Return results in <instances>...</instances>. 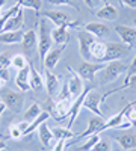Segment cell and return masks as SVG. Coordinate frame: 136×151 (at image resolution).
<instances>
[{
    "instance_id": "obj_1",
    "label": "cell",
    "mask_w": 136,
    "mask_h": 151,
    "mask_svg": "<svg viewBox=\"0 0 136 151\" xmlns=\"http://www.w3.org/2000/svg\"><path fill=\"white\" fill-rule=\"evenodd\" d=\"M52 32L48 29L45 20H40V29H38V53H40V59L41 62H44L45 55L50 52L52 48Z\"/></svg>"
},
{
    "instance_id": "obj_2",
    "label": "cell",
    "mask_w": 136,
    "mask_h": 151,
    "mask_svg": "<svg viewBox=\"0 0 136 151\" xmlns=\"http://www.w3.org/2000/svg\"><path fill=\"white\" fill-rule=\"evenodd\" d=\"M129 70V65H126L124 62L121 60H112L104 67V70H101V80L100 85H106L117 80L122 73H126Z\"/></svg>"
},
{
    "instance_id": "obj_3",
    "label": "cell",
    "mask_w": 136,
    "mask_h": 151,
    "mask_svg": "<svg viewBox=\"0 0 136 151\" xmlns=\"http://www.w3.org/2000/svg\"><path fill=\"white\" fill-rule=\"evenodd\" d=\"M44 18H48L53 24H56L58 27L60 26H67V27H77L80 21L74 20L71 15L65 14L62 11H44Z\"/></svg>"
},
{
    "instance_id": "obj_4",
    "label": "cell",
    "mask_w": 136,
    "mask_h": 151,
    "mask_svg": "<svg viewBox=\"0 0 136 151\" xmlns=\"http://www.w3.org/2000/svg\"><path fill=\"white\" fill-rule=\"evenodd\" d=\"M77 40H79V52H80V56L85 59V60H88L92 59L91 56V48L92 45L97 42V38L89 33V32H86V30H80L77 33Z\"/></svg>"
},
{
    "instance_id": "obj_5",
    "label": "cell",
    "mask_w": 136,
    "mask_h": 151,
    "mask_svg": "<svg viewBox=\"0 0 136 151\" xmlns=\"http://www.w3.org/2000/svg\"><path fill=\"white\" fill-rule=\"evenodd\" d=\"M130 47L121 42H107L106 44V56L104 62H112V60H119L121 58H124Z\"/></svg>"
},
{
    "instance_id": "obj_6",
    "label": "cell",
    "mask_w": 136,
    "mask_h": 151,
    "mask_svg": "<svg viewBox=\"0 0 136 151\" xmlns=\"http://www.w3.org/2000/svg\"><path fill=\"white\" fill-rule=\"evenodd\" d=\"M71 100H59L58 103L50 104V110L48 113L56 119V121H62L64 118L70 116V110H71Z\"/></svg>"
},
{
    "instance_id": "obj_7",
    "label": "cell",
    "mask_w": 136,
    "mask_h": 151,
    "mask_svg": "<svg viewBox=\"0 0 136 151\" xmlns=\"http://www.w3.org/2000/svg\"><path fill=\"white\" fill-rule=\"evenodd\" d=\"M101 70H104V64H100V62H98V64H91V62L85 60V62L80 64V67L77 70V74L80 76L82 79L92 82L95 79V74L98 71H101Z\"/></svg>"
},
{
    "instance_id": "obj_8",
    "label": "cell",
    "mask_w": 136,
    "mask_h": 151,
    "mask_svg": "<svg viewBox=\"0 0 136 151\" xmlns=\"http://www.w3.org/2000/svg\"><path fill=\"white\" fill-rule=\"evenodd\" d=\"M89 91H91V88H89V86H85L83 92H82L79 97H76V100H73L71 110H70V119H68V125H67V129H70V130H71L74 121L77 119L79 113H80V109L83 107V101H85V98H86V95H88V92H89Z\"/></svg>"
},
{
    "instance_id": "obj_9",
    "label": "cell",
    "mask_w": 136,
    "mask_h": 151,
    "mask_svg": "<svg viewBox=\"0 0 136 151\" xmlns=\"http://www.w3.org/2000/svg\"><path fill=\"white\" fill-rule=\"evenodd\" d=\"M115 32L118 33L122 44H126L130 48L136 45V27H130V26H126V24H118V26H115Z\"/></svg>"
},
{
    "instance_id": "obj_10",
    "label": "cell",
    "mask_w": 136,
    "mask_h": 151,
    "mask_svg": "<svg viewBox=\"0 0 136 151\" xmlns=\"http://www.w3.org/2000/svg\"><path fill=\"white\" fill-rule=\"evenodd\" d=\"M2 98H3V103L6 104L8 109H11L12 112L18 113L23 107V103H24V98L21 94L18 92H14V91H5L2 94Z\"/></svg>"
},
{
    "instance_id": "obj_11",
    "label": "cell",
    "mask_w": 136,
    "mask_h": 151,
    "mask_svg": "<svg viewBox=\"0 0 136 151\" xmlns=\"http://www.w3.org/2000/svg\"><path fill=\"white\" fill-rule=\"evenodd\" d=\"M104 118L103 116H92L89 121H88V125H86V130L80 134H77V139L76 141H80L83 137H89L92 134H98L103 132V125H104Z\"/></svg>"
},
{
    "instance_id": "obj_12",
    "label": "cell",
    "mask_w": 136,
    "mask_h": 151,
    "mask_svg": "<svg viewBox=\"0 0 136 151\" xmlns=\"http://www.w3.org/2000/svg\"><path fill=\"white\" fill-rule=\"evenodd\" d=\"M67 70L71 73V79H70V80H65L67 88H68V92H70V97H71V98L79 97V95L83 92V89H85V86H83V83H82V77H80L77 73H74L71 67H67Z\"/></svg>"
},
{
    "instance_id": "obj_13",
    "label": "cell",
    "mask_w": 136,
    "mask_h": 151,
    "mask_svg": "<svg viewBox=\"0 0 136 151\" xmlns=\"http://www.w3.org/2000/svg\"><path fill=\"white\" fill-rule=\"evenodd\" d=\"M100 103H101V95L95 91H89L83 101V107L95 113L97 116H103V112L100 110Z\"/></svg>"
},
{
    "instance_id": "obj_14",
    "label": "cell",
    "mask_w": 136,
    "mask_h": 151,
    "mask_svg": "<svg viewBox=\"0 0 136 151\" xmlns=\"http://www.w3.org/2000/svg\"><path fill=\"white\" fill-rule=\"evenodd\" d=\"M23 24H24V11L20 8L17 14H15V15H12V17L5 23V26H3L2 30H0V33H5V32H14V30H21Z\"/></svg>"
},
{
    "instance_id": "obj_15",
    "label": "cell",
    "mask_w": 136,
    "mask_h": 151,
    "mask_svg": "<svg viewBox=\"0 0 136 151\" xmlns=\"http://www.w3.org/2000/svg\"><path fill=\"white\" fill-rule=\"evenodd\" d=\"M114 139L119 144V147L122 150H126V151L136 148V133L126 132V133H121V134H115Z\"/></svg>"
},
{
    "instance_id": "obj_16",
    "label": "cell",
    "mask_w": 136,
    "mask_h": 151,
    "mask_svg": "<svg viewBox=\"0 0 136 151\" xmlns=\"http://www.w3.org/2000/svg\"><path fill=\"white\" fill-rule=\"evenodd\" d=\"M83 30L92 33L95 38H106L110 33V30H109V27L106 26V24L104 23H98V21H92V23L85 24Z\"/></svg>"
},
{
    "instance_id": "obj_17",
    "label": "cell",
    "mask_w": 136,
    "mask_h": 151,
    "mask_svg": "<svg viewBox=\"0 0 136 151\" xmlns=\"http://www.w3.org/2000/svg\"><path fill=\"white\" fill-rule=\"evenodd\" d=\"M64 50H65V45H60L59 48L50 50V52H48V53L45 55L42 65H45V68H47V70H50V71H52V70H53V68L58 65V62H59L60 56H62Z\"/></svg>"
},
{
    "instance_id": "obj_18",
    "label": "cell",
    "mask_w": 136,
    "mask_h": 151,
    "mask_svg": "<svg viewBox=\"0 0 136 151\" xmlns=\"http://www.w3.org/2000/svg\"><path fill=\"white\" fill-rule=\"evenodd\" d=\"M21 45H23V50H24L26 53H32L33 48L38 45V33H36L33 29H30V30H27V32H24Z\"/></svg>"
},
{
    "instance_id": "obj_19",
    "label": "cell",
    "mask_w": 136,
    "mask_h": 151,
    "mask_svg": "<svg viewBox=\"0 0 136 151\" xmlns=\"http://www.w3.org/2000/svg\"><path fill=\"white\" fill-rule=\"evenodd\" d=\"M15 83L21 91H29L30 88V67L27 65L26 68H23L17 73L15 76Z\"/></svg>"
},
{
    "instance_id": "obj_20",
    "label": "cell",
    "mask_w": 136,
    "mask_h": 151,
    "mask_svg": "<svg viewBox=\"0 0 136 151\" xmlns=\"http://www.w3.org/2000/svg\"><path fill=\"white\" fill-rule=\"evenodd\" d=\"M45 76V89H47V94L53 97L58 91V88H59V77L56 74H53L50 70H45L44 73Z\"/></svg>"
},
{
    "instance_id": "obj_21",
    "label": "cell",
    "mask_w": 136,
    "mask_h": 151,
    "mask_svg": "<svg viewBox=\"0 0 136 151\" xmlns=\"http://www.w3.org/2000/svg\"><path fill=\"white\" fill-rule=\"evenodd\" d=\"M95 15L98 18H101V20H106V21H114L118 17V11H117V8L114 5L106 3L103 8H100V9L95 12Z\"/></svg>"
},
{
    "instance_id": "obj_22",
    "label": "cell",
    "mask_w": 136,
    "mask_h": 151,
    "mask_svg": "<svg viewBox=\"0 0 136 151\" xmlns=\"http://www.w3.org/2000/svg\"><path fill=\"white\" fill-rule=\"evenodd\" d=\"M52 40H53L56 44L67 45V44H68V41H70L68 27H67V26H60V27L55 29V30L52 32Z\"/></svg>"
},
{
    "instance_id": "obj_23",
    "label": "cell",
    "mask_w": 136,
    "mask_h": 151,
    "mask_svg": "<svg viewBox=\"0 0 136 151\" xmlns=\"http://www.w3.org/2000/svg\"><path fill=\"white\" fill-rule=\"evenodd\" d=\"M23 35L24 33L21 30L0 33V42H2V44H20L23 41Z\"/></svg>"
},
{
    "instance_id": "obj_24",
    "label": "cell",
    "mask_w": 136,
    "mask_h": 151,
    "mask_svg": "<svg viewBox=\"0 0 136 151\" xmlns=\"http://www.w3.org/2000/svg\"><path fill=\"white\" fill-rule=\"evenodd\" d=\"M38 134H40V141H41V144L44 145V147H50L52 145V141L55 139L53 137V133H52V130L48 129V125L45 124V122H42L38 129Z\"/></svg>"
},
{
    "instance_id": "obj_25",
    "label": "cell",
    "mask_w": 136,
    "mask_h": 151,
    "mask_svg": "<svg viewBox=\"0 0 136 151\" xmlns=\"http://www.w3.org/2000/svg\"><path fill=\"white\" fill-rule=\"evenodd\" d=\"M91 56L92 59H95L97 62H104V56H106V44L101 41H97L92 48H91Z\"/></svg>"
},
{
    "instance_id": "obj_26",
    "label": "cell",
    "mask_w": 136,
    "mask_h": 151,
    "mask_svg": "<svg viewBox=\"0 0 136 151\" xmlns=\"http://www.w3.org/2000/svg\"><path fill=\"white\" fill-rule=\"evenodd\" d=\"M48 118H50V113H48V112H42V113H41V115H40L38 118H35V119H33V121L29 124V127L26 129V132L23 133V136H27V134H30L32 132H35V130L38 129V127H40V125H41L42 122H45Z\"/></svg>"
},
{
    "instance_id": "obj_27",
    "label": "cell",
    "mask_w": 136,
    "mask_h": 151,
    "mask_svg": "<svg viewBox=\"0 0 136 151\" xmlns=\"http://www.w3.org/2000/svg\"><path fill=\"white\" fill-rule=\"evenodd\" d=\"M29 67H30V88H32V89H35V91H40L41 88H42V85H44L42 77H41V74L36 71V68L32 64Z\"/></svg>"
},
{
    "instance_id": "obj_28",
    "label": "cell",
    "mask_w": 136,
    "mask_h": 151,
    "mask_svg": "<svg viewBox=\"0 0 136 151\" xmlns=\"http://www.w3.org/2000/svg\"><path fill=\"white\" fill-rule=\"evenodd\" d=\"M52 133H53V137H55L56 141H59V139L68 141V139H71V137L77 136V134H74L70 129H67V127H55L52 130Z\"/></svg>"
},
{
    "instance_id": "obj_29",
    "label": "cell",
    "mask_w": 136,
    "mask_h": 151,
    "mask_svg": "<svg viewBox=\"0 0 136 151\" xmlns=\"http://www.w3.org/2000/svg\"><path fill=\"white\" fill-rule=\"evenodd\" d=\"M42 113V110H41V106L38 104V103H33L32 106H29L27 107V110L24 112V121H27V122H30V121H33L35 118H38L40 115Z\"/></svg>"
},
{
    "instance_id": "obj_30",
    "label": "cell",
    "mask_w": 136,
    "mask_h": 151,
    "mask_svg": "<svg viewBox=\"0 0 136 151\" xmlns=\"http://www.w3.org/2000/svg\"><path fill=\"white\" fill-rule=\"evenodd\" d=\"M17 5H20L21 8H29V9H33L38 15L40 12V8L42 5V0H17Z\"/></svg>"
},
{
    "instance_id": "obj_31",
    "label": "cell",
    "mask_w": 136,
    "mask_h": 151,
    "mask_svg": "<svg viewBox=\"0 0 136 151\" xmlns=\"http://www.w3.org/2000/svg\"><path fill=\"white\" fill-rule=\"evenodd\" d=\"M27 64H29V62L26 60V58H24L23 55H15L14 58L11 59V65L14 67V68H17L18 71L23 70V68H26Z\"/></svg>"
},
{
    "instance_id": "obj_32",
    "label": "cell",
    "mask_w": 136,
    "mask_h": 151,
    "mask_svg": "<svg viewBox=\"0 0 136 151\" xmlns=\"http://www.w3.org/2000/svg\"><path fill=\"white\" fill-rule=\"evenodd\" d=\"M98 141H100V136H98V134H92V136H89V139L80 147V151H91V150L94 148V145H95Z\"/></svg>"
},
{
    "instance_id": "obj_33",
    "label": "cell",
    "mask_w": 136,
    "mask_h": 151,
    "mask_svg": "<svg viewBox=\"0 0 136 151\" xmlns=\"http://www.w3.org/2000/svg\"><path fill=\"white\" fill-rule=\"evenodd\" d=\"M50 5H55V6H62V5H68L71 8H74L76 11H79V6H77V0H47Z\"/></svg>"
},
{
    "instance_id": "obj_34",
    "label": "cell",
    "mask_w": 136,
    "mask_h": 151,
    "mask_svg": "<svg viewBox=\"0 0 136 151\" xmlns=\"http://www.w3.org/2000/svg\"><path fill=\"white\" fill-rule=\"evenodd\" d=\"M119 88H121V89H124V88H133V89H136V74H129V76H126L124 83H122Z\"/></svg>"
},
{
    "instance_id": "obj_35",
    "label": "cell",
    "mask_w": 136,
    "mask_h": 151,
    "mask_svg": "<svg viewBox=\"0 0 136 151\" xmlns=\"http://www.w3.org/2000/svg\"><path fill=\"white\" fill-rule=\"evenodd\" d=\"M9 136L12 137V139H20V137H23V132L18 129L17 124L9 125Z\"/></svg>"
},
{
    "instance_id": "obj_36",
    "label": "cell",
    "mask_w": 136,
    "mask_h": 151,
    "mask_svg": "<svg viewBox=\"0 0 136 151\" xmlns=\"http://www.w3.org/2000/svg\"><path fill=\"white\" fill-rule=\"evenodd\" d=\"M92 151H110V147H109V144H107L106 141H101V139H100V141L94 145Z\"/></svg>"
},
{
    "instance_id": "obj_37",
    "label": "cell",
    "mask_w": 136,
    "mask_h": 151,
    "mask_svg": "<svg viewBox=\"0 0 136 151\" xmlns=\"http://www.w3.org/2000/svg\"><path fill=\"white\" fill-rule=\"evenodd\" d=\"M124 118H126V119H129V121H130V124L136 127V110H135L133 107H130V109L126 112V116H124Z\"/></svg>"
},
{
    "instance_id": "obj_38",
    "label": "cell",
    "mask_w": 136,
    "mask_h": 151,
    "mask_svg": "<svg viewBox=\"0 0 136 151\" xmlns=\"http://www.w3.org/2000/svg\"><path fill=\"white\" fill-rule=\"evenodd\" d=\"M11 67V59L5 55H0V68H9Z\"/></svg>"
},
{
    "instance_id": "obj_39",
    "label": "cell",
    "mask_w": 136,
    "mask_h": 151,
    "mask_svg": "<svg viewBox=\"0 0 136 151\" xmlns=\"http://www.w3.org/2000/svg\"><path fill=\"white\" fill-rule=\"evenodd\" d=\"M65 147H67V141L59 139V141H56V145L53 147V151H64Z\"/></svg>"
},
{
    "instance_id": "obj_40",
    "label": "cell",
    "mask_w": 136,
    "mask_h": 151,
    "mask_svg": "<svg viewBox=\"0 0 136 151\" xmlns=\"http://www.w3.org/2000/svg\"><path fill=\"white\" fill-rule=\"evenodd\" d=\"M103 2V0H83V3L88 6L89 9H94V8H97L98 5H100Z\"/></svg>"
},
{
    "instance_id": "obj_41",
    "label": "cell",
    "mask_w": 136,
    "mask_h": 151,
    "mask_svg": "<svg viewBox=\"0 0 136 151\" xmlns=\"http://www.w3.org/2000/svg\"><path fill=\"white\" fill-rule=\"evenodd\" d=\"M119 3L124 6H129L132 9H136V0H119Z\"/></svg>"
},
{
    "instance_id": "obj_42",
    "label": "cell",
    "mask_w": 136,
    "mask_h": 151,
    "mask_svg": "<svg viewBox=\"0 0 136 151\" xmlns=\"http://www.w3.org/2000/svg\"><path fill=\"white\" fill-rule=\"evenodd\" d=\"M0 79L5 80V82H8V80H9V70H6V68H0Z\"/></svg>"
},
{
    "instance_id": "obj_43",
    "label": "cell",
    "mask_w": 136,
    "mask_h": 151,
    "mask_svg": "<svg viewBox=\"0 0 136 151\" xmlns=\"http://www.w3.org/2000/svg\"><path fill=\"white\" fill-rule=\"evenodd\" d=\"M127 71H129V74H135V71H136V56L133 58V60H132V64H130Z\"/></svg>"
},
{
    "instance_id": "obj_44",
    "label": "cell",
    "mask_w": 136,
    "mask_h": 151,
    "mask_svg": "<svg viewBox=\"0 0 136 151\" xmlns=\"http://www.w3.org/2000/svg\"><path fill=\"white\" fill-rule=\"evenodd\" d=\"M29 124H30V122H27V121H23V122H20V124H17V125H18V129L24 133V132H26V129L29 127Z\"/></svg>"
},
{
    "instance_id": "obj_45",
    "label": "cell",
    "mask_w": 136,
    "mask_h": 151,
    "mask_svg": "<svg viewBox=\"0 0 136 151\" xmlns=\"http://www.w3.org/2000/svg\"><path fill=\"white\" fill-rule=\"evenodd\" d=\"M5 109H6V104L2 101V103H0V115H2V113L5 112Z\"/></svg>"
},
{
    "instance_id": "obj_46",
    "label": "cell",
    "mask_w": 136,
    "mask_h": 151,
    "mask_svg": "<svg viewBox=\"0 0 136 151\" xmlns=\"http://www.w3.org/2000/svg\"><path fill=\"white\" fill-rule=\"evenodd\" d=\"M5 148H6V142L5 141H0V151L5 150Z\"/></svg>"
},
{
    "instance_id": "obj_47",
    "label": "cell",
    "mask_w": 136,
    "mask_h": 151,
    "mask_svg": "<svg viewBox=\"0 0 136 151\" xmlns=\"http://www.w3.org/2000/svg\"><path fill=\"white\" fill-rule=\"evenodd\" d=\"M5 83H6L5 80H2V79H0V88H3V86H5Z\"/></svg>"
},
{
    "instance_id": "obj_48",
    "label": "cell",
    "mask_w": 136,
    "mask_h": 151,
    "mask_svg": "<svg viewBox=\"0 0 136 151\" xmlns=\"http://www.w3.org/2000/svg\"><path fill=\"white\" fill-rule=\"evenodd\" d=\"M3 5H5V0H0V11H2V8H3Z\"/></svg>"
},
{
    "instance_id": "obj_49",
    "label": "cell",
    "mask_w": 136,
    "mask_h": 151,
    "mask_svg": "<svg viewBox=\"0 0 136 151\" xmlns=\"http://www.w3.org/2000/svg\"><path fill=\"white\" fill-rule=\"evenodd\" d=\"M103 3H104V5H106V3H109V2H107V0H103Z\"/></svg>"
},
{
    "instance_id": "obj_50",
    "label": "cell",
    "mask_w": 136,
    "mask_h": 151,
    "mask_svg": "<svg viewBox=\"0 0 136 151\" xmlns=\"http://www.w3.org/2000/svg\"><path fill=\"white\" fill-rule=\"evenodd\" d=\"M114 151H122V150H114Z\"/></svg>"
},
{
    "instance_id": "obj_51",
    "label": "cell",
    "mask_w": 136,
    "mask_h": 151,
    "mask_svg": "<svg viewBox=\"0 0 136 151\" xmlns=\"http://www.w3.org/2000/svg\"><path fill=\"white\" fill-rule=\"evenodd\" d=\"M135 26H136V21H135Z\"/></svg>"
},
{
    "instance_id": "obj_52",
    "label": "cell",
    "mask_w": 136,
    "mask_h": 151,
    "mask_svg": "<svg viewBox=\"0 0 136 151\" xmlns=\"http://www.w3.org/2000/svg\"><path fill=\"white\" fill-rule=\"evenodd\" d=\"M0 103H2V101H0Z\"/></svg>"
}]
</instances>
